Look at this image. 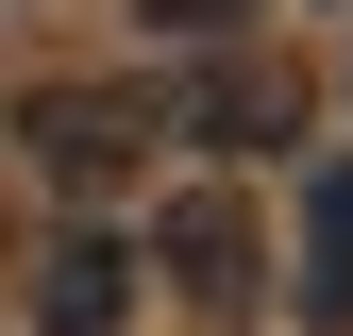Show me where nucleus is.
I'll use <instances>...</instances> for the list:
<instances>
[{
  "label": "nucleus",
  "instance_id": "2",
  "mask_svg": "<svg viewBox=\"0 0 353 336\" xmlns=\"http://www.w3.org/2000/svg\"><path fill=\"white\" fill-rule=\"evenodd\" d=\"M152 135H168V101H135V84H34V101H17V151L51 168L68 202H84V185H118Z\"/></svg>",
  "mask_w": 353,
  "mask_h": 336
},
{
  "label": "nucleus",
  "instance_id": "4",
  "mask_svg": "<svg viewBox=\"0 0 353 336\" xmlns=\"http://www.w3.org/2000/svg\"><path fill=\"white\" fill-rule=\"evenodd\" d=\"M34 336H135V252H118L101 219L51 235V269H34Z\"/></svg>",
  "mask_w": 353,
  "mask_h": 336
},
{
  "label": "nucleus",
  "instance_id": "3",
  "mask_svg": "<svg viewBox=\"0 0 353 336\" xmlns=\"http://www.w3.org/2000/svg\"><path fill=\"white\" fill-rule=\"evenodd\" d=\"M168 135H202V151H286V135H303V84H286L270 51H219V67L168 84Z\"/></svg>",
  "mask_w": 353,
  "mask_h": 336
},
{
  "label": "nucleus",
  "instance_id": "1",
  "mask_svg": "<svg viewBox=\"0 0 353 336\" xmlns=\"http://www.w3.org/2000/svg\"><path fill=\"white\" fill-rule=\"evenodd\" d=\"M152 252H168V303H185V319H252V303H270V235H252L236 185H185L152 219Z\"/></svg>",
  "mask_w": 353,
  "mask_h": 336
},
{
  "label": "nucleus",
  "instance_id": "5",
  "mask_svg": "<svg viewBox=\"0 0 353 336\" xmlns=\"http://www.w3.org/2000/svg\"><path fill=\"white\" fill-rule=\"evenodd\" d=\"M303 319H320V336H353V151L303 185Z\"/></svg>",
  "mask_w": 353,
  "mask_h": 336
},
{
  "label": "nucleus",
  "instance_id": "6",
  "mask_svg": "<svg viewBox=\"0 0 353 336\" xmlns=\"http://www.w3.org/2000/svg\"><path fill=\"white\" fill-rule=\"evenodd\" d=\"M152 17H168V34H236L252 0H152Z\"/></svg>",
  "mask_w": 353,
  "mask_h": 336
}]
</instances>
